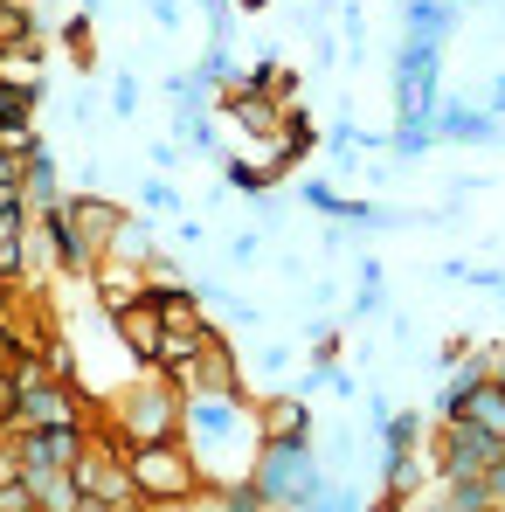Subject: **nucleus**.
I'll return each mask as SVG.
<instances>
[{
	"instance_id": "nucleus-1",
	"label": "nucleus",
	"mask_w": 505,
	"mask_h": 512,
	"mask_svg": "<svg viewBox=\"0 0 505 512\" xmlns=\"http://www.w3.org/2000/svg\"><path fill=\"white\" fill-rule=\"evenodd\" d=\"M180 443L194 450L201 478L208 485H243L263 450V395L250 388H208V395H187V423Z\"/></svg>"
},
{
	"instance_id": "nucleus-2",
	"label": "nucleus",
	"mask_w": 505,
	"mask_h": 512,
	"mask_svg": "<svg viewBox=\"0 0 505 512\" xmlns=\"http://www.w3.org/2000/svg\"><path fill=\"white\" fill-rule=\"evenodd\" d=\"M104 416L118 429V443L125 450H146V443H173L180 423H187V388L160 374V367H146L132 388H118V395H104Z\"/></svg>"
},
{
	"instance_id": "nucleus-3",
	"label": "nucleus",
	"mask_w": 505,
	"mask_h": 512,
	"mask_svg": "<svg viewBox=\"0 0 505 512\" xmlns=\"http://www.w3.org/2000/svg\"><path fill=\"white\" fill-rule=\"evenodd\" d=\"M250 485H256L263 506L312 512V499L326 492V471H319L312 436H263V450H256V464H250Z\"/></svg>"
},
{
	"instance_id": "nucleus-4",
	"label": "nucleus",
	"mask_w": 505,
	"mask_h": 512,
	"mask_svg": "<svg viewBox=\"0 0 505 512\" xmlns=\"http://www.w3.org/2000/svg\"><path fill=\"white\" fill-rule=\"evenodd\" d=\"M125 471H132V492L139 506H167V499H201L208 478L194 464V450L173 436V443H146V450H125Z\"/></svg>"
},
{
	"instance_id": "nucleus-5",
	"label": "nucleus",
	"mask_w": 505,
	"mask_h": 512,
	"mask_svg": "<svg viewBox=\"0 0 505 512\" xmlns=\"http://www.w3.org/2000/svg\"><path fill=\"white\" fill-rule=\"evenodd\" d=\"M111 319V333H118V346L132 353V367H160V346H167V319L139 298V305H125V312H104Z\"/></svg>"
},
{
	"instance_id": "nucleus-6",
	"label": "nucleus",
	"mask_w": 505,
	"mask_h": 512,
	"mask_svg": "<svg viewBox=\"0 0 505 512\" xmlns=\"http://www.w3.org/2000/svg\"><path fill=\"white\" fill-rule=\"evenodd\" d=\"M443 423H471V429H485V436H499V443H505V388H499V381L450 388V395H443Z\"/></svg>"
},
{
	"instance_id": "nucleus-7",
	"label": "nucleus",
	"mask_w": 505,
	"mask_h": 512,
	"mask_svg": "<svg viewBox=\"0 0 505 512\" xmlns=\"http://www.w3.org/2000/svg\"><path fill=\"white\" fill-rule=\"evenodd\" d=\"M63 215L77 222V236H84L97 256L111 250V236H118V222H125V208L104 201V194H63Z\"/></svg>"
},
{
	"instance_id": "nucleus-8",
	"label": "nucleus",
	"mask_w": 505,
	"mask_h": 512,
	"mask_svg": "<svg viewBox=\"0 0 505 512\" xmlns=\"http://www.w3.org/2000/svg\"><path fill=\"white\" fill-rule=\"evenodd\" d=\"M146 284H153V270H132V263H111V256L90 270V291H97V305H104V312L139 305V298H146Z\"/></svg>"
},
{
	"instance_id": "nucleus-9",
	"label": "nucleus",
	"mask_w": 505,
	"mask_h": 512,
	"mask_svg": "<svg viewBox=\"0 0 505 512\" xmlns=\"http://www.w3.org/2000/svg\"><path fill=\"white\" fill-rule=\"evenodd\" d=\"M28 492H35V512H77L84 506L77 471H56V464H35V471H28Z\"/></svg>"
},
{
	"instance_id": "nucleus-10",
	"label": "nucleus",
	"mask_w": 505,
	"mask_h": 512,
	"mask_svg": "<svg viewBox=\"0 0 505 512\" xmlns=\"http://www.w3.org/2000/svg\"><path fill=\"white\" fill-rule=\"evenodd\" d=\"M111 263H132V270H160V243H153V229L139 222V215H125L118 222V236H111Z\"/></svg>"
},
{
	"instance_id": "nucleus-11",
	"label": "nucleus",
	"mask_w": 505,
	"mask_h": 512,
	"mask_svg": "<svg viewBox=\"0 0 505 512\" xmlns=\"http://www.w3.org/2000/svg\"><path fill=\"white\" fill-rule=\"evenodd\" d=\"M263 436H312V416L298 395H263Z\"/></svg>"
},
{
	"instance_id": "nucleus-12",
	"label": "nucleus",
	"mask_w": 505,
	"mask_h": 512,
	"mask_svg": "<svg viewBox=\"0 0 505 512\" xmlns=\"http://www.w3.org/2000/svg\"><path fill=\"white\" fill-rule=\"evenodd\" d=\"M14 423H21V374H0V429L14 436Z\"/></svg>"
}]
</instances>
